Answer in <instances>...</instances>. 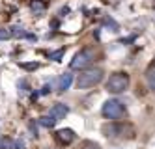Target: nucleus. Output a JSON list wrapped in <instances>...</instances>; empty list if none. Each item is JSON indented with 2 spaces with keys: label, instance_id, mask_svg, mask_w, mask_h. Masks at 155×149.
Returning <instances> with one entry per match:
<instances>
[{
  "label": "nucleus",
  "instance_id": "3",
  "mask_svg": "<svg viewBox=\"0 0 155 149\" xmlns=\"http://www.w3.org/2000/svg\"><path fill=\"white\" fill-rule=\"evenodd\" d=\"M129 88V76L125 73H114L110 75L108 82H107V89L110 93H124Z\"/></svg>",
  "mask_w": 155,
  "mask_h": 149
},
{
  "label": "nucleus",
  "instance_id": "2",
  "mask_svg": "<svg viewBox=\"0 0 155 149\" xmlns=\"http://www.w3.org/2000/svg\"><path fill=\"white\" fill-rule=\"evenodd\" d=\"M101 114L107 119H120L125 114V106H124V102L118 101V99H108L107 102H103Z\"/></svg>",
  "mask_w": 155,
  "mask_h": 149
},
{
  "label": "nucleus",
  "instance_id": "5",
  "mask_svg": "<svg viewBox=\"0 0 155 149\" xmlns=\"http://www.w3.org/2000/svg\"><path fill=\"white\" fill-rule=\"evenodd\" d=\"M68 114H69L68 105H64V102H58V105H54V106L51 108L49 116H51V118H54L56 121H60V119H64L65 116H68Z\"/></svg>",
  "mask_w": 155,
  "mask_h": 149
},
{
  "label": "nucleus",
  "instance_id": "6",
  "mask_svg": "<svg viewBox=\"0 0 155 149\" xmlns=\"http://www.w3.org/2000/svg\"><path fill=\"white\" fill-rule=\"evenodd\" d=\"M56 140H58L60 144H64V145H68V144H71V142L75 140V132H73L71 129H60V131L56 132Z\"/></svg>",
  "mask_w": 155,
  "mask_h": 149
},
{
  "label": "nucleus",
  "instance_id": "15",
  "mask_svg": "<svg viewBox=\"0 0 155 149\" xmlns=\"http://www.w3.org/2000/svg\"><path fill=\"white\" fill-rule=\"evenodd\" d=\"M23 67H25V69H38V63H23Z\"/></svg>",
  "mask_w": 155,
  "mask_h": 149
},
{
  "label": "nucleus",
  "instance_id": "11",
  "mask_svg": "<svg viewBox=\"0 0 155 149\" xmlns=\"http://www.w3.org/2000/svg\"><path fill=\"white\" fill-rule=\"evenodd\" d=\"M30 8H32V11H36V13H43V11H45V4L39 2V0H34V2L30 4Z\"/></svg>",
  "mask_w": 155,
  "mask_h": 149
},
{
  "label": "nucleus",
  "instance_id": "17",
  "mask_svg": "<svg viewBox=\"0 0 155 149\" xmlns=\"http://www.w3.org/2000/svg\"><path fill=\"white\" fill-rule=\"evenodd\" d=\"M84 149H99V147H97V145H86Z\"/></svg>",
  "mask_w": 155,
  "mask_h": 149
},
{
  "label": "nucleus",
  "instance_id": "1",
  "mask_svg": "<svg viewBox=\"0 0 155 149\" xmlns=\"http://www.w3.org/2000/svg\"><path fill=\"white\" fill-rule=\"evenodd\" d=\"M101 80H103V69L94 67V69H86V71L79 76V80H77V86H79L81 89H86V88L97 86Z\"/></svg>",
  "mask_w": 155,
  "mask_h": 149
},
{
  "label": "nucleus",
  "instance_id": "16",
  "mask_svg": "<svg viewBox=\"0 0 155 149\" xmlns=\"http://www.w3.org/2000/svg\"><path fill=\"white\" fill-rule=\"evenodd\" d=\"M49 89H51V86H49V84H47V86H43V89H41V93H43V95H45V93H49Z\"/></svg>",
  "mask_w": 155,
  "mask_h": 149
},
{
  "label": "nucleus",
  "instance_id": "13",
  "mask_svg": "<svg viewBox=\"0 0 155 149\" xmlns=\"http://www.w3.org/2000/svg\"><path fill=\"white\" fill-rule=\"evenodd\" d=\"M13 145L15 144L9 138H2V140H0V149H13Z\"/></svg>",
  "mask_w": 155,
  "mask_h": 149
},
{
  "label": "nucleus",
  "instance_id": "7",
  "mask_svg": "<svg viewBox=\"0 0 155 149\" xmlns=\"http://www.w3.org/2000/svg\"><path fill=\"white\" fill-rule=\"evenodd\" d=\"M71 84H73V75H71V73H64V75H60V78H58V91L69 89Z\"/></svg>",
  "mask_w": 155,
  "mask_h": 149
},
{
  "label": "nucleus",
  "instance_id": "12",
  "mask_svg": "<svg viewBox=\"0 0 155 149\" xmlns=\"http://www.w3.org/2000/svg\"><path fill=\"white\" fill-rule=\"evenodd\" d=\"M64 52H65V49H60V50H56V52H51V54H49V58L54 60V62H60V60H62V56H64Z\"/></svg>",
  "mask_w": 155,
  "mask_h": 149
},
{
  "label": "nucleus",
  "instance_id": "9",
  "mask_svg": "<svg viewBox=\"0 0 155 149\" xmlns=\"http://www.w3.org/2000/svg\"><path fill=\"white\" fill-rule=\"evenodd\" d=\"M39 125H41V127H45V129H52L54 125H56V119L51 118V116H41L39 118Z\"/></svg>",
  "mask_w": 155,
  "mask_h": 149
},
{
  "label": "nucleus",
  "instance_id": "8",
  "mask_svg": "<svg viewBox=\"0 0 155 149\" xmlns=\"http://www.w3.org/2000/svg\"><path fill=\"white\" fill-rule=\"evenodd\" d=\"M146 80H148V86L155 89V63H151L146 69Z\"/></svg>",
  "mask_w": 155,
  "mask_h": 149
},
{
  "label": "nucleus",
  "instance_id": "14",
  "mask_svg": "<svg viewBox=\"0 0 155 149\" xmlns=\"http://www.w3.org/2000/svg\"><path fill=\"white\" fill-rule=\"evenodd\" d=\"M9 37H12V30L0 28V39H9Z\"/></svg>",
  "mask_w": 155,
  "mask_h": 149
},
{
  "label": "nucleus",
  "instance_id": "10",
  "mask_svg": "<svg viewBox=\"0 0 155 149\" xmlns=\"http://www.w3.org/2000/svg\"><path fill=\"white\" fill-rule=\"evenodd\" d=\"M9 30H12V36L13 37H28L30 36V34H26L21 26H13V28H9Z\"/></svg>",
  "mask_w": 155,
  "mask_h": 149
},
{
  "label": "nucleus",
  "instance_id": "4",
  "mask_svg": "<svg viewBox=\"0 0 155 149\" xmlns=\"http://www.w3.org/2000/svg\"><path fill=\"white\" fill-rule=\"evenodd\" d=\"M92 62H94V52L92 50H81L73 56L69 67L73 71H86L92 65Z\"/></svg>",
  "mask_w": 155,
  "mask_h": 149
}]
</instances>
